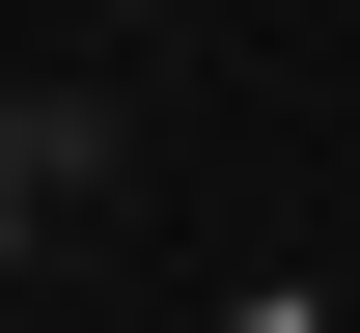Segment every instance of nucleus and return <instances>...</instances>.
<instances>
[{"label": "nucleus", "instance_id": "1", "mask_svg": "<svg viewBox=\"0 0 360 333\" xmlns=\"http://www.w3.org/2000/svg\"><path fill=\"white\" fill-rule=\"evenodd\" d=\"M0 167H28V194H56V222H84V194H111L139 139H111V84H0Z\"/></svg>", "mask_w": 360, "mask_h": 333}, {"label": "nucleus", "instance_id": "2", "mask_svg": "<svg viewBox=\"0 0 360 333\" xmlns=\"http://www.w3.org/2000/svg\"><path fill=\"white\" fill-rule=\"evenodd\" d=\"M28 250H56V194H28V167H0V278H28Z\"/></svg>", "mask_w": 360, "mask_h": 333}]
</instances>
